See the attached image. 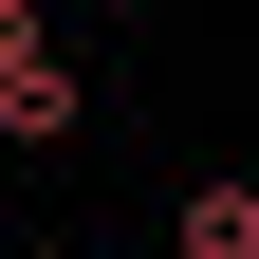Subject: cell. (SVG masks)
I'll return each instance as SVG.
<instances>
[{
    "instance_id": "cell-1",
    "label": "cell",
    "mask_w": 259,
    "mask_h": 259,
    "mask_svg": "<svg viewBox=\"0 0 259 259\" xmlns=\"http://www.w3.org/2000/svg\"><path fill=\"white\" fill-rule=\"evenodd\" d=\"M56 130H74V74L19 56V74H0V148H56Z\"/></svg>"
},
{
    "instance_id": "cell-3",
    "label": "cell",
    "mask_w": 259,
    "mask_h": 259,
    "mask_svg": "<svg viewBox=\"0 0 259 259\" xmlns=\"http://www.w3.org/2000/svg\"><path fill=\"white\" fill-rule=\"evenodd\" d=\"M19 56H56V37H37V0H0V74H19Z\"/></svg>"
},
{
    "instance_id": "cell-2",
    "label": "cell",
    "mask_w": 259,
    "mask_h": 259,
    "mask_svg": "<svg viewBox=\"0 0 259 259\" xmlns=\"http://www.w3.org/2000/svg\"><path fill=\"white\" fill-rule=\"evenodd\" d=\"M185 259H259V185H185Z\"/></svg>"
}]
</instances>
